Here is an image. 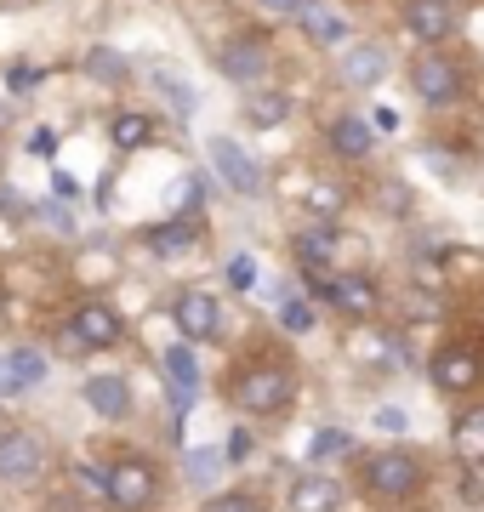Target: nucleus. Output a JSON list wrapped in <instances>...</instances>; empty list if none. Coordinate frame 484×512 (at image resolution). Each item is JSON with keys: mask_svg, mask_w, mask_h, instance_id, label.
Returning a JSON list of instances; mask_svg holds the SVG:
<instances>
[{"mask_svg": "<svg viewBox=\"0 0 484 512\" xmlns=\"http://www.w3.org/2000/svg\"><path fill=\"white\" fill-rule=\"evenodd\" d=\"M6 433H12V427H6V410H0V439H6Z\"/></svg>", "mask_w": 484, "mask_h": 512, "instance_id": "nucleus-45", "label": "nucleus"}, {"mask_svg": "<svg viewBox=\"0 0 484 512\" xmlns=\"http://www.w3.org/2000/svg\"><path fill=\"white\" fill-rule=\"evenodd\" d=\"M154 86L171 97V114H177V120H188V114H194V92H188V86H183L171 69H154Z\"/></svg>", "mask_w": 484, "mask_h": 512, "instance_id": "nucleus-26", "label": "nucleus"}, {"mask_svg": "<svg viewBox=\"0 0 484 512\" xmlns=\"http://www.w3.org/2000/svg\"><path fill=\"white\" fill-rule=\"evenodd\" d=\"M205 512H262V501L257 495H245V490H228V495H211Z\"/></svg>", "mask_w": 484, "mask_h": 512, "instance_id": "nucleus-31", "label": "nucleus"}, {"mask_svg": "<svg viewBox=\"0 0 484 512\" xmlns=\"http://www.w3.org/2000/svg\"><path fill=\"white\" fill-rule=\"evenodd\" d=\"M297 23H302V35L314 40V46H342L348 40V18L336 12V6H325V0H308L297 12Z\"/></svg>", "mask_w": 484, "mask_h": 512, "instance_id": "nucleus-16", "label": "nucleus"}, {"mask_svg": "<svg viewBox=\"0 0 484 512\" xmlns=\"http://www.w3.org/2000/svg\"><path fill=\"white\" fill-rule=\"evenodd\" d=\"M0 217H6V222H23V217H29V205H23L6 183H0Z\"/></svg>", "mask_w": 484, "mask_h": 512, "instance_id": "nucleus-36", "label": "nucleus"}, {"mask_svg": "<svg viewBox=\"0 0 484 512\" xmlns=\"http://www.w3.org/2000/svg\"><path fill=\"white\" fill-rule=\"evenodd\" d=\"M410 86H416V97H422V103L445 109V103H456V97H462V69H456L450 57L428 52L422 63H410Z\"/></svg>", "mask_w": 484, "mask_h": 512, "instance_id": "nucleus-8", "label": "nucleus"}, {"mask_svg": "<svg viewBox=\"0 0 484 512\" xmlns=\"http://www.w3.org/2000/svg\"><path fill=\"white\" fill-rule=\"evenodd\" d=\"M331 251H336V234L325 228V222H314V228H302V234H297V256H302V268H308V274H319V268L331 262Z\"/></svg>", "mask_w": 484, "mask_h": 512, "instance_id": "nucleus-23", "label": "nucleus"}, {"mask_svg": "<svg viewBox=\"0 0 484 512\" xmlns=\"http://www.w3.org/2000/svg\"><path fill=\"white\" fill-rule=\"evenodd\" d=\"M160 370L171 376V404H177V416H183L188 404H194V393H200V365H194V353H188V342H177V348L160 353Z\"/></svg>", "mask_w": 484, "mask_h": 512, "instance_id": "nucleus-13", "label": "nucleus"}, {"mask_svg": "<svg viewBox=\"0 0 484 512\" xmlns=\"http://www.w3.org/2000/svg\"><path fill=\"white\" fill-rule=\"evenodd\" d=\"M177 330H183V342H211L217 330H223V302L217 291H205V285H188L177 291Z\"/></svg>", "mask_w": 484, "mask_h": 512, "instance_id": "nucleus-5", "label": "nucleus"}, {"mask_svg": "<svg viewBox=\"0 0 484 512\" xmlns=\"http://www.w3.org/2000/svg\"><path fill=\"white\" fill-rule=\"evenodd\" d=\"M46 222H52V228H57V234H75V211H63V205H46Z\"/></svg>", "mask_w": 484, "mask_h": 512, "instance_id": "nucleus-38", "label": "nucleus"}, {"mask_svg": "<svg viewBox=\"0 0 484 512\" xmlns=\"http://www.w3.org/2000/svg\"><path fill=\"white\" fill-rule=\"evenodd\" d=\"M6 393H23V382H18V370H12V359H0V399Z\"/></svg>", "mask_w": 484, "mask_h": 512, "instance_id": "nucleus-41", "label": "nucleus"}, {"mask_svg": "<svg viewBox=\"0 0 484 512\" xmlns=\"http://www.w3.org/2000/svg\"><path fill=\"white\" fill-rule=\"evenodd\" d=\"M223 467H228V456H223V450H211V444L183 456V473H188V484H194V490H211V484L223 478Z\"/></svg>", "mask_w": 484, "mask_h": 512, "instance_id": "nucleus-24", "label": "nucleus"}, {"mask_svg": "<svg viewBox=\"0 0 484 512\" xmlns=\"http://www.w3.org/2000/svg\"><path fill=\"white\" fill-rule=\"evenodd\" d=\"M422 490V461L410 450H382V456L365 461V495L376 507H399L410 495Z\"/></svg>", "mask_w": 484, "mask_h": 512, "instance_id": "nucleus-2", "label": "nucleus"}, {"mask_svg": "<svg viewBox=\"0 0 484 512\" xmlns=\"http://www.w3.org/2000/svg\"><path fill=\"white\" fill-rule=\"evenodd\" d=\"M228 285L251 296V285H257V262H251V256H234V262H228Z\"/></svg>", "mask_w": 484, "mask_h": 512, "instance_id": "nucleus-32", "label": "nucleus"}, {"mask_svg": "<svg viewBox=\"0 0 484 512\" xmlns=\"http://www.w3.org/2000/svg\"><path fill=\"white\" fill-rule=\"evenodd\" d=\"M331 148L342 154V160H365V154H371V126H365L359 114L331 120Z\"/></svg>", "mask_w": 484, "mask_h": 512, "instance_id": "nucleus-20", "label": "nucleus"}, {"mask_svg": "<svg viewBox=\"0 0 484 512\" xmlns=\"http://www.w3.org/2000/svg\"><path fill=\"white\" fill-rule=\"evenodd\" d=\"M342 507V484L331 473H302L291 484V512H336Z\"/></svg>", "mask_w": 484, "mask_h": 512, "instance_id": "nucleus-15", "label": "nucleus"}, {"mask_svg": "<svg viewBox=\"0 0 484 512\" xmlns=\"http://www.w3.org/2000/svg\"><path fill=\"white\" fill-rule=\"evenodd\" d=\"M325 296H331L336 313H348V319H371L376 308H382V296H376V285L365 274H336L325 279Z\"/></svg>", "mask_w": 484, "mask_h": 512, "instance_id": "nucleus-12", "label": "nucleus"}, {"mask_svg": "<svg viewBox=\"0 0 484 512\" xmlns=\"http://www.w3.org/2000/svg\"><path fill=\"white\" fill-rule=\"evenodd\" d=\"M291 399H297V376L285 365H251L234 376V404L245 416H280Z\"/></svg>", "mask_w": 484, "mask_h": 512, "instance_id": "nucleus-1", "label": "nucleus"}, {"mask_svg": "<svg viewBox=\"0 0 484 512\" xmlns=\"http://www.w3.org/2000/svg\"><path fill=\"white\" fill-rule=\"evenodd\" d=\"M80 69H86V80H97V86H114V80H126V57L114 52V46H92Z\"/></svg>", "mask_w": 484, "mask_h": 512, "instance_id": "nucleus-25", "label": "nucleus"}, {"mask_svg": "<svg viewBox=\"0 0 484 512\" xmlns=\"http://www.w3.org/2000/svg\"><path fill=\"white\" fill-rule=\"evenodd\" d=\"M205 194H211V183H205V177H188V183H183V217H194V211H200Z\"/></svg>", "mask_w": 484, "mask_h": 512, "instance_id": "nucleus-35", "label": "nucleus"}, {"mask_svg": "<svg viewBox=\"0 0 484 512\" xmlns=\"http://www.w3.org/2000/svg\"><path fill=\"white\" fill-rule=\"evenodd\" d=\"M6 359H12V370H18L23 387H40V382H46V359H40L35 348H12Z\"/></svg>", "mask_w": 484, "mask_h": 512, "instance_id": "nucleus-28", "label": "nucleus"}, {"mask_svg": "<svg viewBox=\"0 0 484 512\" xmlns=\"http://www.w3.org/2000/svg\"><path fill=\"white\" fill-rule=\"evenodd\" d=\"M251 450H257V439H251V427H234V433H228V467H240L245 456H251Z\"/></svg>", "mask_w": 484, "mask_h": 512, "instance_id": "nucleus-34", "label": "nucleus"}, {"mask_svg": "<svg viewBox=\"0 0 484 512\" xmlns=\"http://www.w3.org/2000/svg\"><path fill=\"white\" fill-rule=\"evenodd\" d=\"M280 330H291V336H308V330H314V308H308L302 296H285V302H280Z\"/></svg>", "mask_w": 484, "mask_h": 512, "instance_id": "nucleus-27", "label": "nucleus"}, {"mask_svg": "<svg viewBox=\"0 0 484 512\" xmlns=\"http://www.w3.org/2000/svg\"><path fill=\"white\" fill-rule=\"evenodd\" d=\"M245 120H251V131H274V126H285V114H291V97L285 92H245Z\"/></svg>", "mask_w": 484, "mask_h": 512, "instance_id": "nucleus-18", "label": "nucleus"}, {"mask_svg": "<svg viewBox=\"0 0 484 512\" xmlns=\"http://www.w3.org/2000/svg\"><path fill=\"white\" fill-rule=\"evenodd\" d=\"M52 194L57 200H80V183L69 177V171H52Z\"/></svg>", "mask_w": 484, "mask_h": 512, "instance_id": "nucleus-39", "label": "nucleus"}, {"mask_svg": "<svg viewBox=\"0 0 484 512\" xmlns=\"http://www.w3.org/2000/svg\"><path fill=\"white\" fill-rule=\"evenodd\" d=\"M205 154H211V165L223 171V183L234 188V194H257L262 188V165H257V154H245L234 137H211L205 143Z\"/></svg>", "mask_w": 484, "mask_h": 512, "instance_id": "nucleus-10", "label": "nucleus"}, {"mask_svg": "<svg viewBox=\"0 0 484 512\" xmlns=\"http://www.w3.org/2000/svg\"><path fill=\"white\" fill-rule=\"evenodd\" d=\"M103 495H109L114 507H126V512H143L154 507V495H160V478H154L149 461H114L109 473H103Z\"/></svg>", "mask_w": 484, "mask_h": 512, "instance_id": "nucleus-4", "label": "nucleus"}, {"mask_svg": "<svg viewBox=\"0 0 484 512\" xmlns=\"http://www.w3.org/2000/svg\"><path fill=\"white\" fill-rule=\"evenodd\" d=\"M382 74H388V52H382L376 40H359V46H348V52H342V86L371 92Z\"/></svg>", "mask_w": 484, "mask_h": 512, "instance_id": "nucleus-14", "label": "nucleus"}, {"mask_svg": "<svg viewBox=\"0 0 484 512\" xmlns=\"http://www.w3.org/2000/svg\"><path fill=\"white\" fill-rule=\"evenodd\" d=\"M217 69H223V80H234V86H245V92H257L262 80H268V40L262 35L228 40L223 52H217Z\"/></svg>", "mask_w": 484, "mask_h": 512, "instance_id": "nucleus-6", "label": "nucleus"}, {"mask_svg": "<svg viewBox=\"0 0 484 512\" xmlns=\"http://www.w3.org/2000/svg\"><path fill=\"white\" fill-rule=\"evenodd\" d=\"M46 473V444L40 433H23L12 427L6 439H0V484H29V478Z\"/></svg>", "mask_w": 484, "mask_h": 512, "instance_id": "nucleus-7", "label": "nucleus"}, {"mask_svg": "<svg viewBox=\"0 0 484 512\" xmlns=\"http://www.w3.org/2000/svg\"><path fill=\"white\" fill-rule=\"evenodd\" d=\"M405 29L422 46H439L456 35V12H450V0H405Z\"/></svg>", "mask_w": 484, "mask_h": 512, "instance_id": "nucleus-11", "label": "nucleus"}, {"mask_svg": "<svg viewBox=\"0 0 484 512\" xmlns=\"http://www.w3.org/2000/svg\"><path fill=\"white\" fill-rule=\"evenodd\" d=\"M257 6H268V12H285V18H297L308 0H257Z\"/></svg>", "mask_w": 484, "mask_h": 512, "instance_id": "nucleus-43", "label": "nucleus"}, {"mask_svg": "<svg viewBox=\"0 0 484 512\" xmlns=\"http://www.w3.org/2000/svg\"><path fill=\"white\" fill-rule=\"evenodd\" d=\"M428 376L439 382V393H467V387H479L484 359H479V348H467V342H450V348L433 353Z\"/></svg>", "mask_w": 484, "mask_h": 512, "instance_id": "nucleus-9", "label": "nucleus"}, {"mask_svg": "<svg viewBox=\"0 0 484 512\" xmlns=\"http://www.w3.org/2000/svg\"><path fill=\"white\" fill-rule=\"evenodd\" d=\"M376 427H382V433H405V410H399V404H382V410H376Z\"/></svg>", "mask_w": 484, "mask_h": 512, "instance_id": "nucleus-37", "label": "nucleus"}, {"mask_svg": "<svg viewBox=\"0 0 484 512\" xmlns=\"http://www.w3.org/2000/svg\"><path fill=\"white\" fill-rule=\"evenodd\" d=\"M342 205H348V200H342V194H336V188H325V183H314V188H308V211H314L319 222L342 217Z\"/></svg>", "mask_w": 484, "mask_h": 512, "instance_id": "nucleus-30", "label": "nucleus"}, {"mask_svg": "<svg viewBox=\"0 0 484 512\" xmlns=\"http://www.w3.org/2000/svg\"><path fill=\"white\" fill-rule=\"evenodd\" d=\"M154 137V126H149V114H137V109H120L109 120V143L120 148V154H131V148H143Z\"/></svg>", "mask_w": 484, "mask_h": 512, "instance_id": "nucleus-22", "label": "nucleus"}, {"mask_svg": "<svg viewBox=\"0 0 484 512\" xmlns=\"http://www.w3.org/2000/svg\"><path fill=\"white\" fill-rule=\"evenodd\" d=\"M63 342L75 353H103V348H114L120 342V313L109 308V302H80L75 313H69V325H63Z\"/></svg>", "mask_w": 484, "mask_h": 512, "instance_id": "nucleus-3", "label": "nucleus"}, {"mask_svg": "<svg viewBox=\"0 0 484 512\" xmlns=\"http://www.w3.org/2000/svg\"><path fill=\"white\" fill-rule=\"evenodd\" d=\"M450 444H456V456H462L467 467H479V461H484V410H462Z\"/></svg>", "mask_w": 484, "mask_h": 512, "instance_id": "nucleus-21", "label": "nucleus"}, {"mask_svg": "<svg viewBox=\"0 0 484 512\" xmlns=\"http://www.w3.org/2000/svg\"><path fill=\"white\" fill-rule=\"evenodd\" d=\"M382 211H393V217H405V211H410V194H405L399 183H393L388 194H382Z\"/></svg>", "mask_w": 484, "mask_h": 512, "instance_id": "nucleus-40", "label": "nucleus"}, {"mask_svg": "<svg viewBox=\"0 0 484 512\" xmlns=\"http://www.w3.org/2000/svg\"><path fill=\"white\" fill-rule=\"evenodd\" d=\"M194 245H200V222H194V217H171L166 228H154V234H149V251L154 256H188Z\"/></svg>", "mask_w": 484, "mask_h": 512, "instance_id": "nucleus-19", "label": "nucleus"}, {"mask_svg": "<svg viewBox=\"0 0 484 512\" xmlns=\"http://www.w3.org/2000/svg\"><path fill=\"white\" fill-rule=\"evenodd\" d=\"M86 393V404H92L103 421H120V416H131V387L120 382V376H92V382L80 387Z\"/></svg>", "mask_w": 484, "mask_h": 512, "instance_id": "nucleus-17", "label": "nucleus"}, {"mask_svg": "<svg viewBox=\"0 0 484 512\" xmlns=\"http://www.w3.org/2000/svg\"><path fill=\"white\" fill-rule=\"evenodd\" d=\"M29 148H35L40 160H52V148H57V137H52V131H35V137H29Z\"/></svg>", "mask_w": 484, "mask_h": 512, "instance_id": "nucleus-42", "label": "nucleus"}, {"mask_svg": "<svg viewBox=\"0 0 484 512\" xmlns=\"http://www.w3.org/2000/svg\"><path fill=\"white\" fill-rule=\"evenodd\" d=\"M348 450H354V439H348L342 427H325V433H314V450H308V456L331 461V456H348Z\"/></svg>", "mask_w": 484, "mask_h": 512, "instance_id": "nucleus-29", "label": "nucleus"}, {"mask_svg": "<svg viewBox=\"0 0 484 512\" xmlns=\"http://www.w3.org/2000/svg\"><path fill=\"white\" fill-rule=\"evenodd\" d=\"M371 131H399V114H393V109H376V114H371Z\"/></svg>", "mask_w": 484, "mask_h": 512, "instance_id": "nucleus-44", "label": "nucleus"}, {"mask_svg": "<svg viewBox=\"0 0 484 512\" xmlns=\"http://www.w3.org/2000/svg\"><path fill=\"white\" fill-rule=\"evenodd\" d=\"M35 86H40L35 63H12V69H6V92H35Z\"/></svg>", "mask_w": 484, "mask_h": 512, "instance_id": "nucleus-33", "label": "nucleus"}]
</instances>
